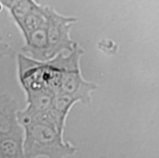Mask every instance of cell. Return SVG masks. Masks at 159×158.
<instances>
[{"label":"cell","instance_id":"5","mask_svg":"<svg viewBox=\"0 0 159 158\" xmlns=\"http://www.w3.org/2000/svg\"><path fill=\"white\" fill-rule=\"evenodd\" d=\"M78 102L73 97L57 93L54 95L46 115L58 131L64 135L66 121L72 107Z\"/></svg>","mask_w":159,"mask_h":158},{"label":"cell","instance_id":"11","mask_svg":"<svg viewBox=\"0 0 159 158\" xmlns=\"http://www.w3.org/2000/svg\"><path fill=\"white\" fill-rule=\"evenodd\" d=\"M3 9H4V6H3V5H2V4L1 3V2L0 1V14L2 12V10H3Z\"/></svg>","mask_w":159,"mask_h":158},{"label":"cell","instance_id":"7","mask_svg":"<svg viewBox=\"0 0 159 158\" xmlns=\"http://www.w3.org/2000/svg\"><path fill=\"white\" fill-rule=\"evenodd\" d=\"M23 37L47 23L45 6L38 4L24 15L14 19Z\"/></svg>","mask_w":159,"mask_h":158},{"label":"cell","instance_id":"1","mask_svg":"<svg viewBox=\"0 0 159 158\" xmlns=\"http://www.w3.org/2000/svg\"><path fill=\"white\" fill-rule=\"evenodd\" d=\"M23 147L25 158H68L77 151L76 147L65 141L46 113L23 124Z\"/></svg>","mask_w":159,"mask_h":158},{"label":"cell","instance_id":"9","mask_svg":"<svg viewBox=\"0 0 159 158\" xmlns=\"http://www.w3.org/2000/svg\"><path fill=\"white\" fill-rule=\"evenodd\" d=\"M13 54V48L11 45L5 32L0 24V56L3 57Z\"/></svg>","mask_w":159,"mask_h":158},{"label":"cell","instance_id":"3","mask_svg":"<svg viewBox=\"0 0 159 158\" xmlns=\"http://www.w3.org/2000/svg\"><path fill=\"white\" fill-rule=\"evenodd\" d=\"M45 9L49 60L64 51L70 53L73 50L76 43L70 37V30L77 22V19L61 14L49 6H45Z\"/></svg>","mask_w":159,"mask_h":158},{"label":"cell","instance_id":"8","mask_svg":"<svg viewBox=\"0 0 159 158\" xmlns=\"http://www.w3.org/2000/svg\"><path fill=\"white\" fill-rule=\"evenodd\" d=\"M23 140L24 134L0 138V158H25Z\"/></svg>","mask_w":159,"mask_h":158},{"label":"cell","instance_id":"4","mask_svg":"<svg viewBox=\"0 0 159 158\" xmlns=\"http://www.w3.org/2000/svg\"><path fill=\"white\" fill-rule=\"evenodd\" d=\"M19 109L18 102L12 95L0 94V138L24 134L17 120Z\"/></svg>","mask_w":159,"mask_h":158},{"label":"cell","instance_id":"6","mask_svg":"<svg viewBox=\"0 0 159 158\" xmlns=\"http://www.w3.org/2000/svg\"><path fill=\"white\" fill-rule=\"evenodd\" d=\"M23 38L24 39V45L22 48L23 54L38 61L48 60V42L47 23Z\"/></svg>","mask_w":159,"mask_h":158},{"label":"cell","instance_id":"10","mask_svg":"<svg viewBox=\"0 0 159 158\" xmlns=\"http://www.w3.org/2000/svg\"><path fill=\"white\" fill-rule=\"evenodd\" d=\"M19 0H0L4 7L8 9V11Z\"/></svg>","mask_w":159,"mask_h":158},{"label":"cell","instance_id":"2","mask_svg":"<svg viewBox=\"0 0 159 158\" xmlns=\"http://www.w3.org/2000/svg\"><path fill=\"white\" fill-rule=\"evenodd\" d=\"M83 54L84 50L76 43L68 55L60 53L53 58L60 71L56 94L68 95L78 103L89 105L92 101V93L98 89V86L84 79L81 74L80 59Z\"/></svg>","mask_w":159,"mask_h":158}]
</instances>
